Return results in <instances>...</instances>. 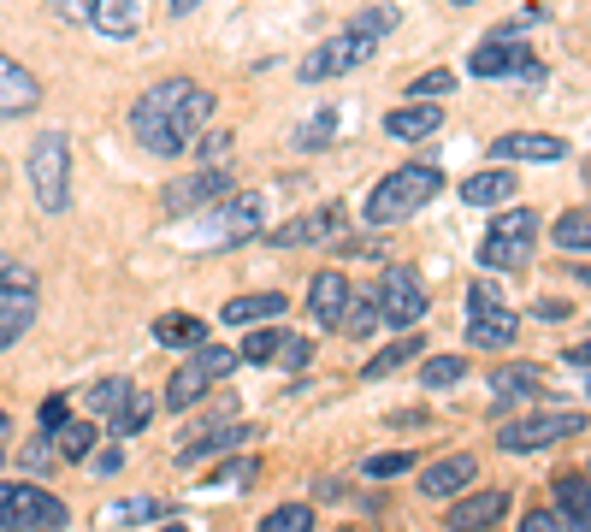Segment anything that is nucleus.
I'll return each instance as SVG.
<instances>
[{"label": "nucleus", "instance_id": "obj_12", "mask_svg": "<svg viewBox=\"0 0 591 532\" xmlns=\"http://www.w3.org/2000/svg\"><path fill=\"white\" fill-rule=\"evenodd\" d=\"M473 77H521V83H544V66H538V54L532 48H521V42H479L473 48Z\"/></svg>", "mask_w": 591, "mask_h": 532}, {"label": "nucleus", "instance_id": "obj_44", "mask_svg": "<svg viewBox=\"0 0 591 532\" xmlns=\"http://www.w3.org/2000/svg\"><path fill=\"white\" fill-rule=\"evenodd\" d=\"M396 18H402V12H396V6H367V12H361V18H355V30H367V36H373V42H379V36H385V30H391Z\"/></svg>", "mask_w": 591, "mask_h": 532}, {"label": "nucleus", "instance_id": "obj_55", "mask_svg": "<svg viewBox=\"0 0 591 532\" xmlns=\"http://www.w3.org/2000/svg\"><path fill=\"white\" fill-rule=\"evenodd\" d=\"M450 6H473V0H450Z\"/></svg>", "mask_w": 591, "mask_h": 532}, {"label": "nucleus", "instance_id": "obj_56", "mask_svg": "<svg viewBox=\"0 0 591 532\" xmlns=\"http://www.w3.org/2000/svg\"><path fill=\"white\" fill-rule=\"evenodd\" d=\"M0 432H6V414H0Z\"/></svg>", "mask_w": 591, "mask_h": 532}, {"label": "nucleus", "instance_id": "obj_43", "mask_svg": "<svg viewBox=\"0 0 591 532\" xmlns=\"http://www.w3.org/2000/svg\"><path fill=\"white\" fill-rule=\"evenodd\" d=\"M54 462H60V450H54V432H36V438H30V450H24V467H30V473H48Z\"/></svg>", "mask_w": 591, "mask_h": 532}, {"label": "nucleus", "instance_id": "obj_48", "mask_svg": "<svg viewBox=\"0 0 591 532\" xmlns=\"http://www.w3.org/2000/svg\"><path fill=\"white\" fill-rule=\"evenodd\" d=\"M60 420H71V402L66 397H48V402H42V432H54Z\"/></svg>", "mask_w": 591, "mask_h": 532}, {"label": "nucleus", "instance_id": "obj_50", "mask_svg": "<svg viewBox=\"0 0 591 532\" xmlns=\"http://www.w3.org/2000/svg\"><path fill=\"white\" fill-rule=\"evenodd\" d=\"M225 148H231V142H225V136H207V142H201V154H207V166H225V160H219V154H225Z\"/></svg>", "mask_w": 591, "mask_h": 532}, {"label": "nucleus", "instance_id": "obj_37", "mask_svg": "<svg viewBox=\"0 0 591 532\" xmlns=\"http://www.w3.org/2000/svg\"><path fill=\"white\" fill-rule=\"evenodd\" d=\"M190 361H196L213 385H219L225 373H237V349H225V343H196V355H190Z\"/></svg>", "mask_w": 591, "mask_h": 532}, {"label": "nucleus", "instance_id": "obj_28", "mask_svg": "<svg viewBox=\"0 0 591 532\" xmlns=\"http://www.w3.org/2000/svg\"><path fill=\"white\" fill-rule=\"evenodd\" d=\"M154 343H166V349H196V343H207V326L190 320V314H160V320H154Z\"/></svg>", "mask_w": 591, "mask_h": 532}, {"label": "nucleus", "instance_id": "obj_16", "mask_svg": "<svg viewBox=\"0 0 591 532\" xmlns=\"http://www.w3.org/2000/svg\"><path fill=\"white\" fill-rule=\"evenodd\" d=\"M237 444H249V426H243V420H219V426H196V432H184V438H178V462H201V456H225V450H237Z\"/></svg>", "mask_w": 591, "mask_h": 532}, {"label": "nucleus", "instance_id": "obj_41", "mask_svg": "<svg viewBox=\"0 0 591 532\" xmlns=\"http://www.w3.org/2000/svg\"><path fill=\"white\" fill-rule=\"evenodd\" d=\"M331 136H337V107H326V113H314L308 125H296V142H302V148H326Z\"/></svg>", "mask_w": 591, "mask_h": 532}, {"label": "nucleus", "instance_id": "obj_31", "mask_svg": "<svg viewBox=\"0 0 591 532\" xmlns=\"http://www.w3.org/2000/svg\"><path fill=\"white\" fill-rule=\"evenodd\" d=\"M550 237H556L562 249H574V255H591V207H568V213L550 225Z\"/></svg>", "mask_w": 591, "mask_h": 532}, {"label": "nucleus", "instance_id": "obj_33", "mask_svg": "<svg viewBox=\"0 0 591 532\" xmlns=\"http://www.w3.org/2000/svg\"><path fill=\"white\" fill-rule=\"evenodd\" d=\"M461 379H467V361H461V355H432V361L420 367V385H426V391H450Z\"/></svg>", "mask_w": 591, "mask_h": 532}, {"label": "nucleus", "instance_id": "obj_53", "mask_svg": "<svg viewBox=\"0 0 591 532\" xmlns=\"http://www.w3.org/2000/svg\"><path fill=\"white\" fill-rule=\"evenodd\" d=\"M201 0H172V6H166V12H172V18H190V12H196Z\"/></svg>", "mask_w": 591, "mask_h": 532}, {"label": "nucleus", "instance_id": "obj_36", "mask_svg": "<svg viewBox=\"0 0 591 532\" xmlns=\"http://www.w3.org/2000/svg\"><path fill=\"white\" fill-rule=\"evenodd\" d=\"M131 379H101V385H89V408H95V414H107V420H113V414H119V408H125V402H131Z\"/></svg>", "mask_w": 591, "mask_h": 532}, {"label": "nucleus", "instance_id": "obj_27", "mask_svg": "<svg viewBox=\"0 0 591 532\" xmlns=\"http://www.w3.org/2000/svg\"><path fill=\"white\" fill-rule=\"evenodd\" d=\"M290 302L278 296V290H261V296H237V302H225V320L231 326H266V320H278Z\"/></svg>", "mask_w": 591, "mask_h": 532}, {"label": "nucleus", "instance_id": "obj_45", "mask_svg": "<svg viewBox=\"0 0 591 532\" xmlns=\"http://www.w3.org/2000/svg\"><path fill=\"white\" fill-rule=\"evenodd\" d=\"M450 89H456V77H450V71H426V77H414V89H408V95H414V101H432V95H450Z\"/></svg>", "mask_w": 591, "mask_h": 532}, {"label": "nucleus", "instance_id": "obj_7", "mask_svg": "<svg viewBox=\"0 0 591 532\" xmlns=\"http://www.w3.org/2000/svg\"><path fill=\"white\" fill-rule=\"evenodd\" d=\"M36 326V272L24 261H0V349Z\"/></svg>", "mask_w": 591, "mask_h": 532}, {"label": "nucleus", "instance_id": "obj_15", "mask_svg": "<svg viewBox=\"0 0 591 532\" xmlns=\"http://www.w3.org/2000/svg\"><path fill=\"white\" fill-rule=\"evenodd\" d=\"M42 101V83H36V71L18 66L12 54H0V125L6 119H18V113H30Z\"/></svg>", "mask_w": 591, "mask_h": 532}, {"label": "nucleus", "instance_id": "obj_13", "mask_svg": "<svg viewBox=\"0 0 591 532\" xmlns=\"http://www.w3.org/2000/svg\"><path fill=\"white\" fill-rule=\"evenodd\" d=\"M261 225H266L261 196H225L213 207V219H207V237L213 243H249V237H261Z\"/></svg>", "mask_w": 591, "mask_h": 532}, {"label": "nucleus", "instance_id": "obj_39", "mask_svg": "<svg viewBox=\"0 0 591 532\" xmlns=\"http://www.w3.org/2000/svg\"><path fill=\"white\" fill-rule=\"evenodd\" d=\"M261 532H314V509L308 503H284L261 521Z\"/></svg>", "mask_w": 591, "mask_h": 532}, {"label": "nucleus", "instance_id": "obj_38", "mask_svg": "<svg viewBox=\"0 0 591 532\" xmlns=\"http://www.w3.org/2000/svg\"><path fill=\"white\" fill-rule=\"evenodd\" d=\"M148 414H154V397L131 391V402L113 414V438H131V432H142V426H148Z\"/></svg>", "mask_w": 591, "mask_h": 532}, {"label": "nucleus", "instance_id": "obj_34", "mask_svg": "<svg viewBox=\"0 0 591 532\" xmlns=\"http://www.w3.org/2000/svg\"><path fill=\"white\" fill-rule=\"evenodd\" d=\"M142 521H160V497H125V503H107V527H142Z\"/></svg>", "mask_w": 591, "mask_h": 532}, {"label": "nucleus", "instance_id": "obj_11", "mask_svg": "<svg viewBox=\"0 0 591 532\" xmlns=\"http://www.w3.org/2000/svg\"><path fill=\"white\" fill-rule=\"evenodd\" d=\"M225 196H231V172H225V166H201L196 178L166 184L160 207H166V219H190V213H201V207H219Z\"/></svg>", "mask_w": 591, "mask_h": 532}, {"label": "nucleus", "instance_id": "obj_9", "mask_svg": "<svg viewBox=\"0 0 591 532\" xmlns=\"http://www.w3.org/2000/svg\"><path fill=\"white\" fill-rule=\"evenodd\" d=\"M373 302H379V320H391L396 332L402 326H420L426 320V284H420V272L414 266H385V278H379V290H373Z\"/></svg>", "mask_w": 591, "mask_h": 532}, {"label": "nucleus", "instance_id": "obj_23", "mask_svg": "<svg viewBox=\"0 0 591 532\" xmlns=\"http://www.w3.org/2000/svg\"><path fill=\"white\" fill-rule=\"evenodd\" d=\"M385 131L396 142H426V136L444 131V107H432V101H408V107H396L391 119H385Z\"/></svg>", "mask_w": 591, "mask_h": 532}, {"label": "nucleus", "instance_id": "obj_32", "mask_svg": "<svg viewBox=\"0 0 591 532\" xmlns=\"http://www.w3.org/2000/svg\"><path fill=\"white\" fill-rule=\"evenodd\" d=\"M278 349H284V332L266 320L261 332H249L243 343H237V361H249V367H272V361H278Z\"/></svg>", "mask_w": 591, "mask_h": 532}, {"label": "nucleus", "instance_id": "obj_30", "mask_svg": "<svg viewBox=\"0 0 591 532\" xmlns=\"http://www.w3.org/2000/svg\"><path fill=\"white\" fill-rule=\"evenodd\" d=\"M207 385H213V379L201 373L196 361H184V367H178V373L166 379V408H196V402H201V391H207Z\"/></svg>", "mask_w": 591, "mask_h": 532}, {"label": "nucleus", "instance_id": "obj_54", "mask_svg": "<svg viewBox=\"0 0 591 532\" xmlns=\"http://www.w3.org/2000/svg\"><path fill=\"white\" fill-rule=\"evenodd\" d=\"M160 532H190V527H160Z\"/></svg>", "mask_w": 591, "mask_h": 532}, {"label": "nucleus", "instance_id": "obj_20", "mask_svg": "<svg viewBox=\"0 0 591 532\" xmlns=\"http://www.w3.org/2000/svg\"><path fill=\"white\" fill-rule=\"evenodd\" d=\"M83 24L101 30V36H136L142 0H83Z\"/></svg>", "mask_w": 591, "mask_h": 532}, {"label": "nucleus", "instance_id": "obj_1", "mask_svg": "<svg viewBox=\"0 0 591 532\" xmlns=\"http://www.w3.org/2000/svg\"><path fill=\"white\" fill-rule=\"evenodd\" d=\"M207 119H213V95H207L201 83H190V77H166V83H154V89L136 95L131 136L148 154L178 160V154L207 131Z\"/></svg>", "mask_w": 591, "mask_h": 532}, {"label": "nucleus", "instance_id": "obj_25", "mask_svg": "<svg viewBox=\"0 0 591 532\" xmlns=\"http://www.w3.org/2000/svg\"><path fill=\"white\" fill-rule=\"evenodd\" d=\"M515 196V172L509 166H491V172H473V178H461V201L467 207H497V201Z\"/></svg>", "mask_w": 591, "mask_h": 532}, {"label": "nucleus", "instance_id": "obj_40", "mask_svg": "<svg viewBox=\"0 0 591 532\" xmlns=\"http://www.w3.org/2000/svg\"><path fill=\"white\" fill-rule=\"evenodd\" d=\"M373 326H379V302H373V296H349V308H343V332L367 337Z\"/></svg>", "mask_w": 591, "mask_h": 532}, {"label": "nucleus", "instance_id": "obj_5", "mask_svg": "<svg viewBox=\"0 0 591 532\" xmlns=\"http://www.w3.org/2000/svg\"><path fill=\"white\" fill-rule=\"evenodd\" d=\"M532 243H538V213L532 207H503L497 213V225L485 231V243H479V266H526L532 261Z\"/></svg>", "mask_w": 591, "mask_h": 532}, {"label": "nucleus", "instance_id": "obj_10", "mask_svg": "<svg viewBox=\"0 0 591 532\" xmlns=\"http://www.w3.org/2000/svg\"><path fill=\"white\" fill-rule=\"evenodd\" d=\"M373 60V36L367 30H343V36H331V42H320L308 60H302V83H331V77H343V71L367 66Z\"/></svg>", "mask_w": 591, "mask_h": 532}, {"label": "nucleus", "instance_id": "obj_47", "mask_svg": "<svg viewBox=\"0 0 591 532\" xmlns=\"http://www.w3.org/2000/svg\"><path fill=\"white\" fill-rule=\"evenodd\" d=\"M521 532H562V521H556V509H526Z\"/></svg>", "mask_w": 591, "mask_h": 532}, {"label": "nucleus", "instance_id": "obj_26", "mask_svg": "<svg viewBox=\"0 0 591 532\" xmlns=\"http://www.w3.org/2000/svg\"><path fill=\"white\" fill-rule=\"evenodd\" d=\"M420 349H426L420 337H414V332H402V337L391 343V349H379V355H373V361L361 367V379H367V385H373V379H391V373H402V367H414V361H420Z\"/></svg>", "mask_w": 591, "mask_h": 532}, {"label": "nucleus", "instance_id": "obj_17", "mask_svg": "<svg viewBox=\"0 0 591 532\" xmlns=\"http://www.w3.org/2000/svg\"><path fill=\"white\" fill-rule=\"evenodd\" d=\"M509 515V491H473L450 503V532H491Z\"/></svg>", "mask_w": 591, "mask_h": 532}, {"label": "nucleus", "instance_id": "obj_18", "mask_svg": "<svg viewBox=\"0 0 591 532\" xmlns=\"http://www.w3.org/2000/svg\"><path fill=\"white\" fill-rule=\"evenodd\" d=\"M491 160H532V166H550V160H568V142L544 131H515L491 142Z\"/></svg>", "mask_w": 591, "mask_h": 532}, {"label": "nucleus", "instance_id": "obj_22", "mask_svg": "<svg viewBox=\"0 0 591 532\" xmlns=\"http://www.w3.org/2000/svg\"><path fill=\"white\" fill-rule=\"evenodd\" d=\"M349 278L343 272H320L314 284H308V314L320 320V326H343V308H349Z\"/></svg>", "mask_w": 591, "mask_h": 532}, {"label": "nucleus", "instance_id": "obj_19", "mask_svg": "<svg viewBox=\"0 0 591 532\" xmlns=\"http://www.w3.org/2000/svg\"><path fill=\"white\" fill-rule=\"evenodd\" d=\"M550 491H556V521H562V532H591V479L586 473H562Z\"/></svg>", "mask_w": 591, "mask_h": 532}, {"label": "nucleus", "instance_id": "obj_6", "mask_svg": "<svg viewBox=\"0 0 591 532\" xmlns=\"http://www.w3.org/2000/svg\"><path fill=\"white\" fill-rule=\"evenodd\" d=\"M515 332H521L515 308H509L491 284H473V290H467V343H473V349H509Z\"/></svg>", "mask_w": 591, "mask_h": 532}, {"label": "nucleus", "instance_id": "obj_3", "mask_svg": "<svg viewBox=\"0 0 591 532\" xmlns=\"http://www.w3.org/2000/svg\"><path fill=\"white\" fill-rule=\"evenodd\" d=\"M66 527H71V509L54 491L24 485V479L0 485V532H66Z\"/></svg>", "mask_w": 591, "mask_h": 532}, {"label": "nucleus", "instance_id": "obj_21", "mask_svg": "<svg viewBox=\"0 0 591 532\" xmlns=\"http://www.w3.org/2000/svg\"><path fill=\"white\" fill-rule=\"evenodd\" d=\"M473 479H479V462H473V456H444V462H432L426 473H420V491L444 503V497H456V491H467Z\"/></svg>", "mask_w": 591, "mask_h": 532}, {"label": "nucleus", "instance_id": "obj_49", "mask_svg": "<svg viewBox=\"0 0 591 532\" xmlns=\"http://www.w3.org/2000/svg\"><path fill=\"white\" fill-rule=\"evenodd\" d=\"M119 467H125V450H119V444H113V450H101V456H95V473H119Z\"/></svg>", "mask_w": 591, "mask_h": 532}, {"label": "nucleus", "instance_id": "obj_2", "mask_svg": "<svg viewBox=\"0 0 591 532\" xmlns=\"http://www.w3.org/2000/svg\"><path fill=\"white\" fill-rule=\"evenodd\" d=\"M444 190V172L438 166H426V160H408L402 172L391 178H379L373 184V196H367V225H396V219H408V213H420L426 201Z\"/></svg>", "mask_w": 591, "mask_h": 532}, {"label": "nucleus", "instance_id": "obj_57", "mask_svg": "<svg viewBox=\"0 0 591 532\" xmlns=\"http://www.w3.org/2000/svg\"><path fill=\"white\" fill-rule=\"evenodd\" d=\"M586 178H591V166H586Z\"/></svg>", "mask_w": 591, "mask_h": 532}, {"label": "nucleus", "instance_id": "obj_24", "mask_svg": "<svg viewBox=\"0 0 591 532\" xmlns=\"http://www.w3.org/2000/svg\"><path fill=\"white\" fill-rule=\"evenodd\" d=\"M491 397H497V408L544 397V373H538V367H526V361H509V367H497V373H491Z\"/></svg>", "mask_w": 591, "mask_h": 532}, {"label": "nucleus", "instance_id": "obj_42", "mask_svg": "<svg viewBox=\"0 0 591 532\" xmlns=\"http://www.w3.org/2000/svg\"><path fill=\"white\" fill-rule=\"evenodd\" d=\"M408 467H414V456H408V450H385V456H367V462H361V473H367V479H402Z\"/></svg>", "mask_w": 591, "mask_h": 532}, {"label": "nucleus", "instance_id": "obj_46", "mask_svg": "<svg viewBox=\"0 0 591 532\" xmlns=\"http://www.w3.org/2000/svg\"><path fill=\"white\" fill-rule=\"evenodd\" d=\"M278 361H284V367H308V361H314V343H308V337H284Z\"/></svg>", "mask_w": 591, "mask_h": 532}, {"label": "nucleus", "instance_id": "obj_29", "mask_svg": "<svg viewBox=\"0 0 591 532\" xmlns=\"http://www.w3.org/2000/svg\"><path fill=\"white\" fill-rule=\"evenodd\" d=\"M54 450H60V462H89L95 456V426L89 420H60L54 426Z\"/></svg>", "mask_w": 591, "mask_h": 532}, {"label": "nucleus", "instance_id": "obj_8", "mask_svg": "<svg viewBox=\"0 0 591 532\" xmlns=\"http://www.w3.org/2000/svg\"><path fill=\"white\" fill-rule=\"evenodd\" d=\"M580 432H586V414H574V408H562V414H526V420H503L497 426V450L526 456V450H544V444L580 438Z\"/></svg>", "mask_w": 591, "mask_h": 532}, {"label": "nucleus", "instance_id": "obj_51", "mask_svg": "<svg viewBox=\"0 0 591 532\" xmlns=\"http://www.w3.org/2000/svg\"><path fill=\"white\" fill-rule=\"evenodd\" d=\"M532 320H568V302H538Z\"/></svg>", "mask_w": 591, "mask_h": 532}, {"label": "nucleus", "instance_id": "obj_35", "mask_svg": "<svg viewBox=\"0 0 591 532\" xmlns=\"http://www.w3.org/2000/svg\"><path fill=\"white\" fill-rule=\"evenodd\" d=\"M255 479H261V462H255V456H237V462L213 467L207 491H243V485H255Z\"/></svg>", "mask_w": 591, "mask_h": 532}, {"label": "nucleus", "instance_id": "obj_52", "mask_svg": "<svg viewBox=\"0 0 591 532\" xmlns=\"http://www.w3.org/2000/svg\"><path fill=\"white\" fill-rule=\"evenodd\" d=\"M562 355H568V367H591V337L586 343H574V349H562Z\"/></svg>", "mask_w": 591, "mask_h": 532}, {"label": "nucleus", "instance_id": "obj_14", "mask_svg": "<svg viewBox=\"0 0 591 532\" xmlns=\"http://www.w3.org/2000/svg\"><path fill=\"white\" fill-rule=\"evenodd\" d=\"M343 231V201H326V207H314V213H296L290 225H278L272 231V243L278 249H302V243H326Z\"/></svg>", "mask_w": 591, "mask_h": 532}, {"label": "nucleus", "instance_id": "obj_4", "mask_svg": "<svg viewBox=\"0 0 591 532\" xmlns=\"http://www.w3.org/2000/svg\"><path fill=\"white\" fill-rule=\"evenodd\" d=\"M30 190L42 213H66L71 201V136L66 131H42L30 148Z\"/></svg>", "mask_w": 591, "mask_h": 532}]
</instances>
